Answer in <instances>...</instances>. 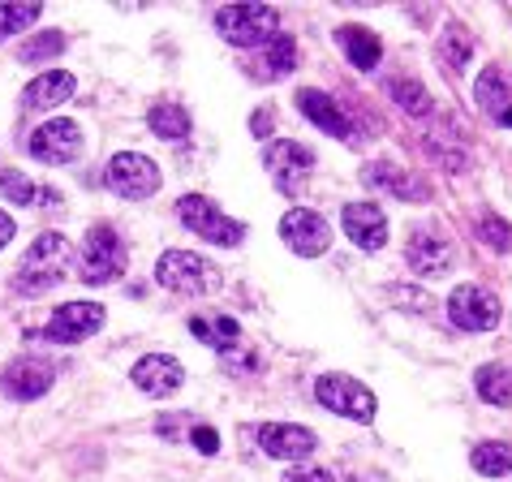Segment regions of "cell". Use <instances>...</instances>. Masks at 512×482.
<instances>
[{"label": "cell", "instance_id": "1f68e13d", "mask_svg": "<svg viewBox=\"0 0 512 482\" xmlns=\"http://www.w3.org/2000/svg\"><path fill=\"white\" fill-rule=\"evenodd\" d=\"M39 13H44V5H0V44L13 35H22Z\"/></svg>", "mask_w": 512, "mask_h": 482}, {"label": "cell", "instance_id": "ba28073f", "mask_svg": "<svg viewBox=\"0 0 512 482\" xmlns=\"http://www.w3.org/2000/svg\"><path fill=\"white\" fill-rule=\"evenodd\" d=\"M280 237L293 254L315 259V254H323L327 246H332V224L310 207H293V211H284V220H280Z\"/></svg>", "mask_w": 512, "mask_h": 482}, {"label": "cell", "instance_id": "9c48e42d", "mask_svg": "<svg viewBox=\"0 0 512 482\" xmlns=\"http://www.w3.org/2000/svg\"><path fill=\"white\" fill-rule=\"evenodd\" d=\"M448 319L461 332H491V328H500V302L478 285H457L448 297Z\"/></svg>", "mask_w": 512, "mask_h": 482}, {"label": "cell", "instance_id": "d4e9b609", "mask_svg": "<svg viewBox=\"0 0 512 482\" xmlns=\"http://www.w3.org/2000/svg\"><path fill=\"white\" fill-rule=\"evenodd\" d=\"M426 155L439 164V168H448V173H465V164H469V155H465V138L457 134H426Z\"/></svg>", "mask_w": 512, "mask_h": 482}, {"label": "cell", "instance_id": "44dd1931", "mask_svg": "<svg viewBox=\"0 0 512 482\" xmlns=\"http://www.w3.org/2000/svg\"><path fill=\"white\" fill-rule=\"evenodd\" d=\"M78 91V78L65 74V69H52V74H39L31 87L22 91V108L26 112H39V108H52V104H65L69 95Z\"/></svg>", "mask_w": 512, "mask_h": 482}, {"label": "cell", "instance_id": "5bb4252c", "mask_svg": "<svg viewBox=\"0 0 512 482\" xmlns=\"http://www.w3.org/2000/svg\"><path fill=\"white\" fill-rule=\"evenodd\" d=\"M259 448L276 461H306L310 452L319 448V439L310 427H297V422H263L259 427Z\"/></svg>", "mask_w": 512, "mask_h": 482}, {"label": "cell", "instance_id": "836d02e7", "mask_svg": "<svg viewBox=\"0 0 512 482\" xmlns=\"http://www.w3.org/2000/svg\"><path fill=\"white\" fill-rule=\"evenodd\" d=\"M478 237L487 241L491 250H500V254H508V250H512V224H508V220L482 216V224H478Z\"/></svg>", "mask_w": 512, "mask_h": 482}, {"label": "cell", "instance_id": "6da1fadb", "mask_svg": "<svg viewBox=\"0 0 512 482\" xmlns=\"http://www.w3.org/2000/svg\"><path fill=\"white\" fill-rule=\"evenodd\" d=\"M65 259H69V241L61 233H39L31 241V250L22 254L18 272H13V289L26 293V297L48 293L56 280L65 276Z\"/></svg>", "mask_w": 512, "mask_h": 482}, {"label": "cell", "instance_id": "603a6c76", "mask_svg": "<svg viewBox=\"0 0 512 482\" xmlns=\"http://www.w3.org/2000/svg\"><path fill=\"white\" fill-rule=\"evenodd\" d=\"M147 125L155 130V138H168V143H181V138H190V112L181 104H155L147 112Z\"/></svg>", "mask_w": 512, "mask_h": 482}, {"label": "cell", "instance_id": "7402d4cb", "mask_svg": "<svg viewBox=\"0 0 512 482\" xmlns=\"http://www.w3.org/2000/svg\"><path fill=\"white\" fill-rule=\"evenodd\" d=\"M336 44L345 48V56H349L353 69H375L379 56H383L379 35L366 31V26H340V31H336Z\"/></svg>", "mask_w": 512, "mask_h": 482}, {"label": "cell", "instance_id": "8d00e7d4", "mask_svg": "<svg viewBox=\"0 0 512 482\" xmlns=\"http://www.w3.org/2000/svg\"><path fill=\"white\" fill-rule=\"evenodd\" d=\"M250 130L259 134V138L272 134V112H254V117H250Z\"/></svg>", "mask_w": 512, "mask_h": 482}, {"label": "cell", "instance_id": "cb8c5ba5", "mask_svg": "<svg viewBox=\"0 0 512 482\" xmlns=\"http://www.w3.org/2000/svg\"><path fill=\"white\" fill-rule=\"evenodd\" d=\"M469 465L487 478H504V474H512V444L508 439H487V444H478L469 452Z\"/></svg>", "mask_w": 512, "mask_h": 482}, {"label": "cell", "instance_id": "74e56055", "mask_svg": "<svg viewBox=\"0 0 512 482\" xmlns=\"http://www.w3.org/2000/svg\"><path fill=\"white\" fill-rule=\"evenodd\" d=\"M13 241V216H5V211H0V250H5Z\"/></svg>", "mask_w": 512, "mask_h": 482}, {"label": "cell", "instance_id": "f1b7e54d", "mask_svg": "<svg viewBox=\"0 0 512 482\" xmlns=\"http://www.w3.org/2000/svg\"><path fill=\"white\" fill-rule=\"evenodd\" d=\"M388 95L401 104V112H409V117H426V112H431V91H426L422 82H414V78L388 82Z\"/></svg>", "mask_w": 512, "mask_h": 482}, {"label": "cell", "instance_id": "e575fe53", "mask_svg": "<svg viewBox=\"0 0 512 482\" xmlns=\"http://www.w3.org/2000/svg\"><path fill=\"white\" fill-rule=\"evenodd\" d=\"M284 482H336L327 470H319V465H306V470H289V478Z\"/></svg>", "mask_w": 512, "mask_h": 482}, {"label": "cell", "instance_id": "30bf717a", "mask_svg": "<svg viewBox=\"0 0 512 482\" xmlns=\"http://www.w3.org/2000/svg\"><path fill=\"white\" fill-rule=\"evenodd\" d=\"M31 155H35L39 164H69V160H78V155H82V130H78V121H69V117L44 121L31 134Z\"/></svg>", "mask_w": 512, "mask_h": 482}, {"label": "cell", "instance_id": "3957f363", "mask_svg": "<svg viewBox=\"0 0 512 482\" xmlns=\"http://www.w3.org/2000/svg\"><path fill=\"white\" fill-rule=\"evenodd\" d=\"M117 276H125V246L117 229L95 224L78 246V280L82 285H112Z\"/></svg>", "mask_w": 512, "mask_h": 482}, {"label": "cell", "instance_id": "8992f818", "mask_svg": "<svg viewBox=\"0 0 512 482\" xmlns=\"http://www.w3.org/2000/svg\"><path fill=\"white\" fill-rule=\"evenodd\" d=\"M104 181L117 198L142 203V198H151L155 190H160V168H155V160H147V155H138V151H121V155L108 160Z\"/></svg>", "mask_w": 512, "mask_h": 482}, {"label": "cell", "instance_id": "52a82bcc", "mask_svg": "<svg viewBox=\"0 0 512 482\" xmlns=\"http://www.w3.org/2000/svg\"><path fill=\"white\" fill-rule=\"evenodd\" d=\"M315 396H319V405H327L332 414L340 418H349V422H371L375 418V392L358 384V379H349V375H319L315 379Z\"/></svg>", "mask_w": 512, "mask_h": 482}, {"label": "cell", "instance_id": "7a4b0ae2", "mask_svg": "<svg viewBox=\"0 0 512 482\" xmlns=\"http://www.w3.org/2000/svg\"><path fill=\"white\" fill-rule=\"evenodd\" d=\"M216 31L233 48H267L280 35V13L272 5H224L216 13Z\"/></svg>", "mask_w": 512, "mask_h": 482}, {"label": "cell", "instance_id": "f35d334b", "mask_svg": "<svg viewBox=\"0 0 512 482\" xmlns=\"http://www.w3.org/2000/svg\"><path fill=\"white\" fill-rule=\"evenodd\" d=\"M349 482H392V478H388V474H379V470H358Z\"/></svg>", "mask_w": 512, "mask_h": 482}, {"label": "cell", "instance_id": "4dcf8cb0", "mask_svg": "<svg viewBox=\"0 0 512 482\" xmlns=\"http://www.w3.org/2000/svg\"><path fill=\"white\" fill-rule=\"evenodd\" d=\"M0 194H5L13 207H31L35 198H39L35 181L26 177V173H18V168H0Z\"/></svg>", "mask_w": 512, "mask_h": 482}, {"label": "cell", "instance_id": "9a60e30c", "mask_svg": "<svg viewBox=\"0 0 512 482\" xmlns=\"http://www.w3.org/2000/svg\"><path fill=\"white\" fill-rule=\"evenodd\" d=\"M130 379H134L138 392H147V396L160 401V396H173L181 384H186V366H181L177 358H168V353H147V358L134 362Z\"/></svg>", "mask_w": 512, "mask_h": 482}, {"label": "cell", "instance_id": "ac0fdd59", "mask_svg": "<svg viewBox=\"0 0 512 482\" xmlns=\"http://www.w3.org/2000/svg\"><path fill=\"white\" fill-rule=\"evenodd\" d=\"M474 104L487 112L491 121H500L512 130V74L500 65H491V69H482L478 82H474Z\"/></svg>", "mask_w": 512, "mask_h": 482}, {"label": "cell", "instance_id": "d590c367", "mask_svg": "<svg viewBox=\"0 0 512 482\" xmlns=\"http://www.w3.org/2000/svg\"><path fill=\"white\" fill-rule=\"evenodd\" d=\"M194 444H198V452H216L220 439H216V431H211V427H198L194 431Z\"/></svg>", "mask_w": 512, "mask_h": 482}, {"label": "cell", "instance_id": "4316f807", "mask_svg": "<svg viewBox=\"0 0 512 482\" xmlns=\"http://www.w3.org/2000/svg\"><path fill=\"white\" fill-rule=\"evenodd\" d=\"M293 61H297V44H293V35H276L272 44L263 48V69H259V78H263V82H276V78L289 74Z\"/></svg>", "mask_w": 512, "mask_h": 482}, {"label": "cell", "instance_id": "8fae6325", "mask_svg": "<svg viewBox=\"0 0 512 482\" xmlns=\"http://www.w3.org/2000/svg\"><path fill=\"white\" fill-rule=\"evenodd\" d=\"M99 328H104V306L99 302H65L61 310H52L48 340L52 345H78V340L95 336Z\"/></svg>", "mask_w": 512, "mask_h": 482}, {"label": "cell", "instance_id": "5b68a950", "mask_svg": "<svg viewBox=\"0 0 512 482\" xmlns=\"http://www.w3.org/2000/svg\"><path fill=\"white\" fill-rule=\"evenodd\" d=\"M177 216H181V224H186L190 233L211 241V246H229L233 250V246H241V237H246V224H237L233 216H224V207H216L203 194H186V198H181Z\"/></svg>", "mask_w": 512, "mask_h": 482}, {"label": "cell", "instance_id": "2e32d148", "mask_svg": "<svg viewBox=\"0 0 512 482\" xmlns=\"http://www.w3.org/2000/svg\"><path fill=\"white\" fill-rule=\"evenodd\" d=\"M48 388H52V366L39 358H13L0 371V392L13 396V401H39Z\"/></svg>", "mask_w": 512, "mask_h": 482}, {"label": "cell", "instance_id": "f546056e", "mask_svg": "<svg viewBox=\"0 0 512 482\" xmlns=\"http://www.w3.org/2000/svg\"><path fill=\"white\" fill-rule=\"evenodd\" d=\"M65 52V35L61 31H44L35 39H26V44L18 48V61L22 65H39V61H52V56Z\"/></svg>", "mask_w": 512, "mask_h": 482}, {"label": "cell", "instance_id": "d6986e66", "mask_svg": "<svg viewBox=\"0 0 512 482\" xmlns=\"http://www.w3.org/2000/svg\"><path fill=\"white\" fill-rule=\"evenodd\" d=\"M340 224L358 250H383V241H388V216L375 203H349Z\"/></svg>", "mask_w": 512, "mask_h": 482}, {"label": "cell", "instance_id": "277c9868", "mask_svg": "<svg viewBox=\"0 0 512 482\" xmlns=\"http://www.w3.org/2000/svg\"><path fill=\"white\" fill-rule=\"evenodd\" d=\"M155 280L173 293H216L220 289V272L211 267L203 254H190V250H164L160 263H155Z\"/></svg>", "mask_w": 512, "mask_h": 482}, {"label": "cell", "instance_id": "ffe728a7", "mask_svg": "<svg viewBox=\"0 0 512 482\" xmlns=\"http://www.w3.org/2000/svg\"><path fill=\"white\" fill-rule=\"evenodd\" d=\"M366 181H371L375 190L383 194H396V198H409V203H422V198H431V190L422 186V181L409 173V168L401 164H392V160H375V164H366Z\"/></svg>", "mask_w": 512, "mask_h": 482}, {"label": "cell", "instance_id": "7c38bea8", "mask_svg": "<svg viewBox=\"0 0 512 482\" xmlns=\"http://www.w3.org/2000/svg\"><path fill=\"white\" fill-rule=\"evenodd\" d=\"M263 164H267V173L276 177L280 190H293V186H302L306 173L315 168V151L293 143V138H276V143H267Z\"/></svg>", "mask_w": 512, "mask_h": 482}, {"label": "cell", "instance_id": "e0dca14e", "mask_svg": "<svg viewBox=\"0 0 512 482\" xmlns=\"http://www.w3.org/2000/svg\"><path fill=\"white\" fill-rule=\"evenodd\" d=\"M297 108H302L306 117L319 125V130H327L332 138H340V143H358V130H353V121L345 117V108H340L332 95L306 87V91H297Z\"/></svg>", "mask_w": 512, "mask_h": 482}, {"label": "cell", "instance_id": "4fadbf2b", "mask_svg": "<svg viewBox=\"0 0 512 482\" xmlns=\"http://www.w3.org/2000/svg\"><path fill=\"white\" fill-rule=\"evenodd\" d=\"M405 259L409 267H414L418 276H448L452 272V241L444 233L426 229V224H418L414 233H409V246H405Z\"/></svg>", "mask_w": 512, "mask_h": 482}, {"label": "cell", "instance_id": "d6a6232c", "mask_svg": "<svg viewBox=\"0 0 512 482\" xmlns=\"http://www.w3.org/2000/svg\"><path fill=\"white\" fill-rule=\"evenodd\" d=\"M444 56H448L452 69H465L469 56H474V39H469L461 26H448V35H444Z\"/></svg>", "mask_w": 512, "mask_h": 482}, {"label": "cell", "instance_id": "83f0119b", "mask_svg": "<svg viewBox=\"0 0 512 482\" xmlns=\"http://www.w3.org/2000/svg\"><path fill=\"white\" fill-rule=\"evenodd\" d=\"M190 332L203 340V345H211V349H233V340L241 336V328H237V319H190Z\"/></svg>", "mask_w": 512, "mask_h": 482}, {"label": "cell", "instance_id": "484cf974", "mask_svg": "<svg viewBox=\"0 0 512 482\" xmlns=\"http://www.w3.org/2000/svg\"><path fill=\"white\" fill-rule=\"evenodd\" d=\"M474 388H478V396L487 405H512V371L508 366H482V371L474 375Z\"/></svg>", "mask_w": 512, "mask_h": 482}]
</instances>
